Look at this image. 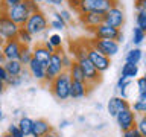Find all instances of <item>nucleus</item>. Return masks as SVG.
I'll list each match as a JSON object with an SVG mask.
<instances>
[{
	"label": "nucleus",
	"mask_w": 146,
	"mask_h": 137,
	"mask_svg": "<svg viewBox=\"0 0 146 137\" xmlns=\"http://www.w3.org/2000/svg\"><path fill=\"white\" fill-rule=\"evenodd\" d=\"M50 91L58 100H67L70 99V91H72V78L68 72H62L59 76L50 82Z\"/></svg>",
	"instance_id": "f257e3e1"
},
{
	"label": "nucleus",
	"mask_w": 146,
	"mask_h": 137,
	"mask_svg": "<svg viewBox=\"0 0 146 137\" xmlns=\"http://www.w3.org/2000/svg\"><path fill=\"white\" fill-rule=\"evenodd\" d=\"M116 5H117V0H85V2L81 3L78 14H87V12L107 14Z\"/></svg>",
	"instance_id": "f03ea898"
},
{
	"label": "nucleus",
	"mask_w": 146,
	"mask_h": 137,
	"mask_svg": "<svg viewBox=\"0 0 146 137\" xmlns=\"http://www.w3.org/2000/svg\"><path fill=\"white\" fill-rule=\"evenodd\" d=\"M62 53L64 50L61 47V49H56V52L52 55L47 67H46V81H44L46 84H50L56 76H59L62 72H66L64 64H62Z\"/></svg>",
	"instance_id": "7ed1b4c3"
},
{
	"label": "nucleus",
	"mask_w": 146,
	"mask_h": 137,
	"mask_svg": "<svg viewBox=\"0 0 146 137\" xmlns=\"http://www.w3.org/2000/svg\"><path fill=\"white\" fill-rule=\"evenodd\" d=\"M5 14H6V15L11 18L14 23H17L18 26H25L26 21L29 20V17L32 15V12H31L29 6H27V2H26V0H23L20 5H17V6L6 9V11H5Z\"/></svg>",
	"instance_id": "20e7f679"
},
{
	"label": "nucleus",
	"mask_w": 146,
	"mask_h": 137,
	"mask_svg": "<svg viewBox=\"0 0 146 137\" xmlns=\"http://www.w3.org/2000/svg\"><path fill=\"white\" fill-rule=\"evenodd\" d=\"M50 23L47 20V17H46L41 11H38V12L32 14L23 27H25L27 32H31L32 35H38V34H41V32H44L46 29H47Z\"/></svg>",
	"instance_id": "39448f33"
},
{
	"label": "nucleus",
	"mask_w": 146,
	"mask_h": 137,
	"mask_svg": "<svg viewBox=\"0 0 146 137\" xmlns=\"http://www.w3.org/2000/svg\"><path fill=\"white\" fill-rule=\"evenodd\" d=\"M88 43H90L91 47L99 50L100 53L107 55L108 58H113L114 55H117L119 50H120V44H119L116 40H99V38H94L93 37Z\"/></svg>",
	"instance_id": "423d86ee"
},
{
	"label": "nucleus",
	"mask_w": 146,
	"mask_h": 137,
	"mask_svg": "<svg viewBox=\"0 0 146 137\" xmlns=\"http://www.w3.org/2000/svg\"><path fill=\"white\" fill-rule=\"evenodd\" d=\"M21 26H18L17 23H14L5 12H0V35L5 40H15L18 35Z\"/></svg>",
	"instance_id": "0eeeda50"
},
{
	"label": "nucleus",
	"mask_w": 146,
	"mask_h": 137,
	"mask_svg": "<svg viewBox=\"0 0 146 137\" xmlns=\"http://www.w3.org/2000/svg\"><path fill=\"white\" fill-rule=\"evenodd\" d=\"M116 122H117V126L123 131H128V130H132L135 128V123H137V114L132 111V108H126L120 111L116 116Z\"/></svg>",
	"instance_id": "6e6552de"
},
{
	"label": "nucleus",
	"mask_w": 146,
	"mask_h": 137,
	"mask_svg": "<svg viewBox=\"0 0 146 137\" xmlns=\"http://www.w3.org/2000/svg\"><path fill=\"white\" fill-rule=\"evenodd\" d=\"M88 59L91 61V64L98 68L99 73H104L107 72L110 66H111V58H108L107 55L100 53L99 50H96L94 47L90 46V50H88Z\"/></svg>",
	"instance_id": "1a4fd4ad"
},
{
	"label": "nucleus",
	"mask_w": 146,
	"mask_h": 137,
	"mask_svg": "<svg viewBox=\"0 0 146 137\" xmlns=\"http://www.w3.org/2000/svg\"><path fill=\"white\" fill-rule=\"evenodd\" d=\"M81 67H82V72H84V76H85V82L88 84V87L91 88L93 85H96L98 82L100 81V75L102 73L98 72V68H96L93 64H91V61L88 58L82 59V61H79Z\"/></svg>",
	"instance_id": "9d476101"
},
{
	"label": "nucleus",
	"mask_w": 146,
	"mask_h": 137,
	"mask_svg": "<svg viewBox=\"0 0 146 137\" xmlns=\"http://www.w3.org/2000/svg\"><path fill=\"white\" fill-rule=\"evenodd\" d=\"M104 23H107L111 27H116V29H120L125 23V14H123V9L116 5L114 8H111L110 11L104 15Z\"/></svg>",
	"instance_id": "9b49d317"
},
{
	"label": "nucleus",
	"mask_w": 146,
	"mask_h": 137,
	"mask_svg": "<svg viewBox=\"0 0 146 137\" xmlns=\"http://www.w3.org/2000/svg\"><path fill=\"white\" fill-rule=\"evenodd\" d=\"M120 32H122L120 29H116V27H111L107 23H102L96 29H93V37L99 40H116L117 41Z\"/></svg>",
	"instance_id": "f8f14e48"
},
{
	"label": "nucleus",
	"mask_w": 146,
	"mask_h": 137,
	"mask_svg": "<svg viewBox=\"0 0 146 137\" xmlns=\"http://www.w3.org/2000/svg\"><path fill=\"white\" fill-rule=\"evenodd\" d=\"M131 105L128 104V100L125 98H122V96H113V98H110L108 104H107V110H108V114L111 117L116 119V116L120 111H123V110L129 108Z\"/></svg>",
	"instance_id": "ddd939ff"
},
{
	"label": "nucleus",
	"mask_w": 146,
	"mask_h": 137,
	"mask_svg": "<svg viewBox=\"0 0 146 137\" xmlns=\"http://www.w3.org/2000/svg\"><path fill=\"white\" fill-rule=\"evenodd\" d=\"M23 44L18 40H8L5 43L2 52L6 58V61H11V59H18L20 58V52H21Z\"/></svg>",
	"instance_id": "4468645a"
},
{
	"label": "nucleus",
	"mask_w": 146,
	"mask_h": 137,
	"mask_svg": "<svg viewBox=\"0 0 146 137\" xmlns=\"http://www.w3.org/2000/svg\"><path fill=\"white\" fill-rule=\"evenodd\" d=\"M104 15L105 14H98V12H87V14H79V20L85 27L93 32V29H96L99 25L104 23Z\"/></svg>",
	"instance_id": "2eb2a0df"
},
{
	"label": "nucleus",
	"mask_w": 146,
	"mask_h": 137,
	"mask_svg": "<svg viewBox=\"0 0 146 137\" xmlns=\"http://www.w3.org/2000/svg\"><path fill=\"white\" fill-rule=\"evenodd\" d=\"M88 50H90V43L88 41H78L72 44V53L75 61H82V59L88 58Z\"/></svg>",
	"instance_id": "dca6fc26"
},
{
	"label": "nucleus",
	"mask_w": 146,
	"mask_h": 137,
	"mask_svg": "<svg viewBox=\"0 0 146 137\" xmlns=\"http://www.w3.org/2000/svg\"><path fill=\"white\" fill-rule=\"evenodd\" d=\"M90 87L85 81H72V91L70 98L72 99H82L88 94Z\"/></svg>",
	"instance_id": "f3484780"
},
{
	"label": "nucleus",
	"mask_w": 146,
	"mask_h": 137,
	"mask_svg": "<svg viewBox=\"0 0 146 137\" xmlns=\"http://www.w3.org/2000/svg\"><path fill=\"white\" fill-rule=\"evenodd\" d=\"M27 70H29V73L32 75V78H34V79L41 81V82L46 81V67L43 66V64H40L36 59H32V61L29 63Z\"/></svg>",
	"instance_id": "a211bd4d"
},
{
	"label": "nucleus",
	"mask_w": 146,
	"mask_h": 137,
	"mask_svg": "<svg viewBox=\"0 0 146 137\" xmlns=\"http://www.w3.org/2000/svg\"><path fill=\"white\" fill-rule=\"evenodd\" d=\"M52 130H53L52 125H50L46 119H36V120L34 122V131H32L31 137H44Z\"/></svg>",
	"instance_id": "6ab92c4d"
},
{
	"label": "nucleus",
	"mask_w": 146,
	"mask_h": 137,
	"mask_svg": "<svg viewBox=\"0 0 146 137\" xmlns=\"http://www.w3.org/2000/svg\"><path fill=\"white\" fill-rule=\"evenodd\" d=\"M53 53H50L47 49L44 47V44H36L34 47V59H36L40 64H43L44 67H47V64L50 61Z\"/></svg>",
	"instance_id": "aec40b11"
},
{
	"label": "nucleus",
	"mask_w": 146,
	"mask_h": 137,
	"mask_svg": "<svg viewBox=\"0 0 146 137\" xmlns=\"http://www.w3.org/2000/svg\"><path fill=\"white\" fill-rule=\"evenodd\" d=\"M6 72L9 73V76H20L25 72V66L18 61V59H11V61H6L3 64Z\"/></svg>",
	"instance_id": "412c9836"
},
{
	"label": "nucleus",
	"mask_w": 146,
	"mask_h": 137,
	"mask_svg": "<svg viewBox=\"0 0 146 137\" xmlns=\"http://www.w3.org/2000/svg\"><path fill=\"white\" fill-rule=\"evenodd\" d=\"M139 64H131V63H125L122 66V70H120V76L126 78V79H135L137 76H139Z\"/></svg>",
	"instance_id": "4be33fe9"
},
{
	"label": "nucleus",
	"mask_w": 146,
	"mask_h": 137,
	"mask_svg": "<svg viewBox=\"0 0 146 137\" xmlns=\"http://www.w3.org/2000/svg\"><path fill=\"white\" fill-rule=\"evenodd\" d=\"M34 119L27 117V116H23L20 117V120H18V128L23 131V134H25V137H31L32 136V131H34Z\"/></svg>",
	"instance_id": "5701e85b"
},
{
	"label": "nucleus",
	"mask_w": 146,
	"mask_h": 137,
	"mask_svg": "<svg viewBox=\"0 0 146 137\" xmlns=\"http://www.w3.org/2000/svg\"><path fill=\"white\" fill-rule=\"evenodd\" d=\"M143 59V50L140 47H131L128 49V52L125 55V63H131V64H139Z\"/></svg>",
	"instance_id": "b1692460"
},
{
	"label": "nucleus",
	"mask_w": 146,
	"mask_h": 137,
	"mask_svg": "<svg viewBox=\"0 0 146 137\" xmlns=\"http://www.w3.org/2000/svg\"><path fill=\"white\" fill-rule=\"evenodd\" d=\"M68 75H70L72 78V81H85V76H84V72H82V67H81V64L75 61L72 64V67L68 68Z\"/></svg>",
	"instance_id": "393cba45"
},
{
	"label": "nucleus",
	"mask_w": 146,
	"mask_h": 137,
	"mask_svg": "<svg viewBox=\"0 0 146 137\" xmlns=\"http://www.w3.org/2000/svg\"><path fill=\"white\" fill-rule=\"evenodd\" d=\"M132 111L135 114H146V94H139L134 104L131 105Z\"/></svg>",
	"instance_id": "a878e982"
},
{
	"label": "nucleus",
	"mask_w": 146,
	"mask_h": 137,
	"mask_svg": "<svg viewBox=\"0 0 146 137\" xmlns=\"http://www.w3.org/2000/svg\"><path fill=\"white\" fill-rule=\"evenodd\" d=\"M32 59H34V49H31L29 46H23L18 61H20L23 66H29V63L32 61Z\"/></svg>",
	"instance_id": "bb28decb"
},
{
	"label": "nucleus",
	"mask_w": 146,
	"mask_h": 137,
	"mask_svg": "<svg viewBox=\"0 0 146 137\" xmlns=\"http://www.w3.org/2000/svg\"><path fill=\"white\" fill-rule=\"evenodd\" d=\"M131 87V79H126V78L120 76L117 79V84H116V88L119 90V93H120L122 98H128V88Z\"/></svg>",
	"instance_id": "cd10ccee"
},
{
	"label": "nucleus",
	"mask_w": 146,
	"mask_h": 137,
	"mask_svg": "<svg viewBox=\"0 0 146 137\" xmlns=\"http://www.w3.org/2000/svg\"><path fill=\"white\" fill-rule=\"evenodd\" d=\"M15 40H18L23 46H31V43L34 41V35H32L31 32H27L25 27L21 26L20 31H18V35H17Z\"/></svg>",
	"instance_id": "c85d7f7f"
},
{
	"label": "nucleus",
	"mask_w": 146,
	"mask_h": 137,
	"mask_svg": "<svg viewBox=\"0 0 146 137\" xmlns=\"http://www.w3.org/2000/svg\"><path fill=\"white\" fill-rule=\"evenodd\" d=\"M145 38H146V32L135 26L134 29H132V40H131L132 46H134V47H139V46L145 41Z\"/></svg>",
	"instance_id": "c756f323"
},
{
	"label": "nucleus",
	"mask_w": 146,
	"mask_h": 137,
	"mask_svg": "<svg viewBox=\"0 0 146 137\" xmlns=\"http://www.w3.org/2000/svg\"><path fill=\"white\" fill-rule=\"evenodd\" d=\"M66 25H67V23L64 21V18L61 17V14L55 12L53 14V20L50 21V27L55 29V31H64V29H66Z\"/></svg>",
	"instance_id": "7c9ffc66"
},
{
	"label": "nucleus",
	"mask_w": 146,
	"mask_h": 137,
	"mask_svg": "<svg viewBox=\"0 0 146 137\" xmlns=\"http://www.w3.org/2000/svg\"><path fill=\"white\" fill-rule=\"evenodd\" d=\"M135 128L139 130V132L141 134V137H146V114H140V116L137 117Z\"/></svg>",
	"instance_id": "2f4dec72"
},
{
	"label": "nucleus",
	"mask_w": 146,
	"mask_h": 137,
	"mask_svg": "<svg viewBox=\"0 0 146 137\" xmlns=\"http://www.w3.org/2000/svg\"><path fill=\"white\" fill-rule=\"evenodd\" d=\"M23 0H0V12H5L9 8H14L17 5H20Z\"/></svg>",
	"instance_id": "473e14b6"
},
{
	"label": "nucleus",
	"mask_w": 146,
	"mask_h": 137,
	"mask_svg": "<svg viewBox=\"0 0 146 137\" xmlns=\"http://www.w3.org/2000/svg\"><path fill=\"white\" fill-rule=\"evenodd\" d=\"M135 26L146 32V14L145 12H137V15H135Z\"/></svg>",
	"instance_id": "72a5a7b5"
},
{
	"label": "nucleus",
	"mask_w": 146,
	"mask_h": 137,
	"mask_svg": "<svg viewBox=\"0 0 146 137\" xmlns=\"http://www.w3.org/2000/svg\"><path fill=\"white\" fill-rule=\"evenodd\" d=\"M47 40L52 43V46H53L55 49H61L62 47V37L59 35V34H52Z\"/></svg>",
	"instance_id": "f704fd0d"
},
{
	"label": "nucleus",
	"mask_w": 146,
	"mask_h": 137,
	"mask_svg": "<svg viewBox=\"0 0 146 137\" xmlns=\"http://www.w3.org/2000/svg\"><path fill=\"white\" fill-rule=\"evenodd\" d=\"M135 85H137V91L139 94H146V78L140 76L135 79Z\"/></svg>",
	"instance_id": "c9c22d12"
},
{
	"label": "nucleus",
	"mask_w": 146,
	"mask_h": 137,
	"mask_svg": "<svg viewBox=\"0 0 146 137\" xmlns=\"http://www.w3.org/2000/svg\"><path fill=\"white\" fill-rule=\"evenodd\" d=\"M6 132H9L12 137H25V134H23V131L18 128V125L17 123H11V125L8 126V131Z\"/></svg>",
	"instance_id": "e433bc0d"
},
{
	"label": "nucleus",
	"mask_w": 146,
	"mask_h": 137,
	"mask_svg": "<svg viewBox=\"0 0 146 137\" xmlns=\"http://www.w3.org/2000/svg\"><path fill=\"white\" fill-rule=\"evenodd\" d=\"M23 84V75L20 76H9V79L6 82V85L9 87H20Z\"/></svg>",
	"instance_id": "4c0bfd02"
},
{
	"label": "nucleus",
	"mask_w": 146,
	"mask_h": 137,
	"mask_svg": "<svg viewBox=\"0 0 146 137\" xmlns=\"http://www.w3.org/2000/svg\"><path fill=\"white\" fill-rule=\"evenodd\" d=\"M134 8L137 12H146V0H135Z\"/></svg>",
	"instance_id": "58836bf2"
},
{
	"label": "nucleus",
	"mask_w": 146,
	"mask_h": 137,
	"mask_svg": "<svg viewBox=\"0 0 146 137\" xmlns=\"http://www.w3.org/2000/svg\"><path fill=\"white\" fill-rule=\"evenodd\" d=\"M73 63H75V61H73V59L70 58V55L62 53V64H64V68H66V70H68V68L72 67Z\"/></svg>",
	"instance_id": "ea45409f"
},
{
	"label": "nucleus",
	"mask_w": 146,
	"mask_h": 137,
	"mask_svg": "<svg viewBox=\"0 0 146 137\" xmlns=\"http://www.w3.org/2000/svg\"><path fill=\"white\" fill-rule=\"evenodd\" d=\"M122 137H141V134L139 132L137 128H132V130H128V131H123V136Z\"/></svg>",
	"instance_id": "a19ab883"
},
{
	"label": "nucleus",
	"mask_w": 146,
	"mask_h": 137,
	"mask_svg": "<svg viewBox=\"0 0 146 137\" xmlns=\"http://www.w3.org/2000/svg\"><path fill=\"white\" fill-rule=\"evenodd\" d=\"M8 79H9V73L6 72L5 66H0V82H5V84H6Z\"/></svg>",
	"instance_id": "79ce46f5"
},
{
	"label": "nucleus",
	"mask_w": 146,
	"mask_h": 137,
	"mask_svg": "<svg viewBox=\"0 0 146 137\" xmlns=\"http://www.w3.org/2000/svg\"><path fill=\"white\" fill-rule=\"evenodd\" d=\"M59 14H61V17L64 18V21H66V23L72 21V14H70V11H67V9H61V11H59Z\"/></svg>",
	"instance_id": "37998d69"
},
{
	"label": "nucleus",
	"mask_w": 146,
	"mask_h": 137,
	"mask_svg": "<svg viewBox=\"0 0 146 137\" xmlns=\"http://www.w3.org/2000/svg\"><path fill=\"white\" fill-rule=\"evenodd\" d=\"M67 3H68V6L73 8L76 12H78V9H79V6H81V2H79V0H67Z\"/></svg>",
	"instance_id": "c03bdc74"
},
{
	"label": "nucleus",
	"mask_w": 146,
	"mask_h": 137,
	"mask_svg": "<svg viewBox=\"0 0 146 137\" xmlns=\"http://www.w3.org/2000/svg\"><path fill=\"white\" fill-rule=\"evenodd\" d=\"M43 44H44V47H46V49H47V50H49V52H50V53H55V52H56V49H55V47H53V46H52V43H50V41H49V40H46V41H44V43H43Z\"/></svg>",
	"instance_id": "a18cd8bd"
},
{
	"label": "nucleus",
	"mask_w": 146,
	"mask_h": 137,
	"mask_svg": "<svg viewBox=\"0 0 146 137\" xmlns=\"http://www.w3.org/2000/svg\"><path fill=\"white\" fill-rule=\"evenodd\" d=\"M49 3H52V5H55V6H61V5L64 3V0H47Z\"/></svg>",
	"instance_id": "49530a36"
},
{
	"label": "nucleus",
	"mask_w": 146,
	"mask_h": 137,
	"mask_svg": "<svg viewBox=\"0 0 146 137\" xmlns=\"http://www.w3.org/2000/svg\"><path fill=\"white\" fill-rule=\"evenodd\" d=\"M44 137H61V136H59V134H58V132L55 131V130H52V131L49 132V134H46Z\"/></svg>",
	"instance_id": "de8ad7c7"
},
{
	"label": "nucleus",
	"mask_w": 146,
	"mask_h": 137,
	"mask_svg": "<svg viewBox=\"0 0 146 137\" xmlns=\"http://www.w3.org/2000/svg\"><path fill=\"white\" fill-rule=\"evenodd\" d=\"M68 125H70V122H68L67 119H64V120L59 122V128H66V126H68Z\"/></svg>",
	"instance_id": "09e8293b"
},
{
	"label": "nucleus",
	"mask_w": 146,
	"mask_h": 137,
	"mask_svg": "<svg viewBox=\"0 0 146 137\" xmlns=\"http://www.w3.org/2000/svg\"><path fill=\"white\" fill-rule=\"evenodd\" d=\"M5 63H6V58H5L3 52H2V50H0V66H3Z\"/></svg>",
	"instance_id": "8fccbe9b"
},
{
	"label": "nucleus",
	"mask_w": 146,
	"mask_h": 137,
	"mask_svg": "<svg viewBox=\"0 0 146 137\" xmlns=\"http://www.w3.org/2000/svg\"><path fill=\"white\" fill-rule=\"evenodd\" d=\"M5 88H6V84H5V82H0V96L3 94V91H5Z\"/></svg>",
	"instance_id": "3c124183"
},
{
	"label": "nucleus",
	"mask_w": 146,
	"mask_h": 137,
	"mask_svg": "<svg viewBox=\"0 0 146 137\" xmlns=\"http://www.w3.org/2000/svg\"><path fill=\"white\" fill-rule=\"evenodd\" d=\"M5 43H6V40H5V38H3V37H2V35H0V50H2V49H3V46H5Z\"/></svg>",
	"instance_id": "603ef678"
},
{
	"label": "nucleus",
	"mask_w": 146,
	"mask_h": 137,
	"mask_svg": "<svg viewBox=\"0 0 146 137\" xmlns=\"http://www.w3.org/2000/svg\"><path fill=\"white\" fill-rule=\"evenodd\" d=\"M123 40H125V37H123V34L120 32V35H119V38H117V43H119V44L123 43Z\"/></svg>",
	"instance_id": "864d4df0"
},
{
	"label": "nucleus",
	"mask_w": 146,
	"mask_h": 137,
	"mask_svg": "<svg viewBox=\"0 0 146 137\" xmlns=\"http://www.w3.org/2000/svg\"><path fill=\"white\" fill-rule=\"evenodd\" d=\"M3 117H5V114H3V110H2V107H0V120H3Z\"/></svg>",
	"instance_id": "5fc2aeb1"
},
{
	"label": "nucleus",
	"mask_w": 146,
	"mask_h": 137,
	"mask_svg": "<svg viewBox=\"0 0 146 137\" xmlns=\"http://www.w3.org/2000/svg\"><path fill=\"white\" fill-rule=\"evenodd\" d=\"M32 2H35V3H38V5H40V3H43V2H46V0H32Z\"/></svg>",
	"instance_id": "6e6d98bb"
},
{
	"label": "nucleus",
	"mask_w": 146,
	"mask_h": 137,
	"mask_svg": "<svg viewBox=\"0 0 146 137\" xmlns=\"http://www.w3.org/2000/svg\"><path fill=\"white\" fill-rule=\"evenodd\" d=\"M2 137H12V136H11V134H9V132H5V134H3Z\"/></svg>",
	"instance_id": "4d7b16f0"
},
{
	"label": "nucleus",
	"mask_w": 146,
	"mask_h": 137,
	"mask_svg": "<svg viewBox=\"0 0 146 137\" xmlns=\"http://www.w3.org/2000/svg\"><path fill=\"white\" fill-rule=\"evenodd\" d=\"M141 61L145 63V66H146V55H143V59H141Z\"/></svg>",
	"instance_id": "13d9d810"
},
{
	"label": "nucleus",
	"mask_w": 146,
	"mask_h": 137,
	"mask_svg": "<svg viewBox=\"0 0 146 137\" xmlns=\"http://www.w3.org/2000/svg\"><path fill=\"white\" fill-rule=\"evenodd\" d=\"M79 2H81V3H82V2H85V0H79Z\"/></svg>",
	"instance_id": "bf43d9fd"
},
{
	"label": "nucleus",
	"mask_w": 146,
	"mask_h": 137,
	"mask_svg": "<svg viewBox=\"0 0 146 137\" xmlns=\"http://www.w3.org/2000/svg\"><path fill=\"white\" fill-rule=\"evenodd\" d=\"M143 76H145V78H146V72H145V75H143Z\"/></svg>",
	"instance_id": "052dcab7"
},
{
	"label": "nucleus",
	"mask_w": 146,
	"mask_h": 137,
	"mask_svg": "<svg viewBox=\"0 0 146 137\" xmlns=\"http://www.w3.org/2000/svg\"><path fill=\"white\" fill-rule=\"evenodd\" d=\"M145 14H146V12H145Z\"/></svg>",
	"instance_id": "680f3d73"
}]
</instances>
